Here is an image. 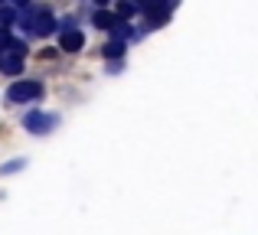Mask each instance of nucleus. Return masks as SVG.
Masks as SVG:
<instances>
[{
	"label": "nucleus",
	"mask_w": 258,
	"mask_h": 235,
	"mask_svg": "<svg viewBox=\"0 0 258 235\" xmlns=\"http://www.w3.org/2000/svg\"><path fill=\"white\" fill-rule=\"evenodd\" d=\"M0 65H4V56H0Z\"/></svg>",
	"instance_id": "dca6fc26"
},
{
	"label": "nucleus",
	"mask_w": 258,
	"mask_h": 235,
	"mask_svg": "<svg viewBox=\"0 0 258 235\" xmlns=\"http://www.w3.org/2000/svg\"><path fill=\"white\" fill-rule=\"evenodd\" d=\"M170 10H173V7L167 4V0H154V4L144 10V17H147V26H164L167 20H170Z\"/></svg>",
	"instance_id": "39448f33"
},
{
	"label": "nucleus",
	"mask_w": 258,
	"mask_h": 235,
	"mask_svg": "<svg viewBox=\"0 0 258 235\" xmlns=\"http://www.w3.org/2000/svg\"><path fill=\"white\" fill-rule=\"evenodd\" d=\"M20 167H23V160H13V164L0 167V173H13V170H20Z\"/></svg>",
	"instance_id": "f8f14e48"
},
{
	"label": "nucleus",
	"mask_w": 258,
	"mask_h": 235,
	"mask_svg": "<svg viewBox=\"0 0 258 235\" xmlns=\"http://www.w3.org/2000/svg\"><path fill=\"white\" fill-rule=\"evenodd\" d=\"M0 4H4V0H0Z\"/></svg>",
	"instance_id": "a211bd4d"
},
{
	"label": "nucleus",
	"mask_w": 258,
	"mask_h": 235,
	"mask_svg": "<svg viewBox=\"0 0 258 235\" xmlns=\"http://www.w3.org/2000/svg\"><path fill=\"white\" fill-rule=\"evenodd\" d=\"M59 46H62V52H82L85 36H82L79 30H62V36H59Z\"/></svg>",
	"instance_id": "423d86ee"
},
{
	"label": "nucleus",
	"mask_w": 258,
	"mask_h": 235,
	"mask_svg": "<svg viewBox=\"0 0 258 235\" xmlns=\"http://www.w3.org/2000/svg\"><path fill=\"white\" fill-rule=\"evenodd\" d=\"M13 4H17V7H26V4H30V0H13Z\"/></svg>",
	"instance_id": "4468645a"
},
{
	"label": "nucleus",
	"mask_w": 258,
	"mask_h": 235,
	"mask_svg": "<svg viewBox=\"0 0 258 235\" xmlns=\"http://www.w3.org/2000/svg\"><path fill=\"white\" fill-rule=\"evenodd\" d=\"M39 95H43V85H39V82H30V79L13 82L10 89H7V98H10V102H36Z\"/></svg>",
	"instance_id": "f03ea898"
},
{
	"label": "nucleus",
	"mask_w": 258,
	"mask_h": 235,
	"mask_svg": "<svg viewBox=\"0 0 258 235\" xmlns=\"http://www.w3.org/2000/svg\"><path fill=\"white\" fill-rule=\"evenodd\" d=\"M13 20H17V13H13L10 7H0V23H4V26H10Z\"/></svg>",
	"instance_id": "9b49d317"
},
{
	"label": "nucleus",
	"mask_w": 258,
	"mask_h": 235,
	"mask_svg": "<svg viewBox=\"0 0 258 235\" xmlns=\"http://www.w3.org/2000/svg\"><path fill=\"white\" fill-rule=\"evenodd\" d=\"M101 52H105V59H121V56H124V43H121V39H114V43H108Z\"/></svg>",
	"instance_id": "1a4fd4ad"
},
{
	"label": "nucleus",
	"mask_w": 258,
	"mask_h": 235,
	"mask_svg": "<svg viewBox=\"0 0 258 235\" xmlns=\"http://www.w3.org/2000/svg\"><path fill=\"white\" fill-rule=\"evenodd\" d=\"M167 4H170V7H176V4H180V0H167Z\"/></svg>",
	"instance_id": "2eb2a0df"
},
{
	"label": "nucleus",
	"mask_w": 258,
	"mask_h": 235,
	"mask_svg": "<svg viewBox=\"0 0 258 235\" xmlns=\"http://www.w3.org/2000/svg\"><path fill=\"white\" fill-rule=\"evenodd\" d=\"M138 10H141V7L134 4V0H118V10H114V13H118L121 20H131V17H134Z\"/></svg>",
	"instance_id": "6e6552de"
},
{
	"label": "nucleus",
	"mask_w": 258,
	"mask_h": 235,
	"mask_svg": "<svg viewBox=\"0 0 258 235\" xmlns=\"http://www.w3.org/2000/svg\"><path fill=\"white\" fill-rule=\"evenodd\" d=\"M23 56H26V46L23 43H13L10 49L4 52V65H0L4 75H20V72H23Z\"/></svg>",
	"instance_id": "7ed1b4c3"
},
{
	"label": "nucleus",
	"mask_w": 258,
	"mask_h": 235,
	"mask_svg": "<svg viewBox=\"0 0 258 235\" xmlns=\"http://www.w3.org/2000/svg\"><path fill=\"white\" fill-rule=\"evenodd\" d=\"M98 4H105V0H98Z\"/></svg>",
	"instance_id": "f3484780"
},
{
	"label": "nucleus",
	"mask_w": 258,
	"mask_h": 235,
	"mask_svg": "<svg viewBox=\"0 0 258 235\" xmlns=\"http://www.w3.org/2000/svg\"><path fill=\"white\" fill-rule=\"evenodd\" d=\"M23 124H26V131H33V134H46V131H52V127H56V115L30 111V115L23 118Z\"/></svg>",
	"instance_id": "20e7f679"
},
{
	"label": "nucleus",
	"mask_w": 258,
	"mask_h": 235,
	"mask_svg": "<svg viewBox=\"0 0 258 235\" xmlns=\"http://www.w3.org/2000/svg\"><path fill=\"white\" fill-rule=\"evenodd\" d=\"M13 43H17V39H13V36H10V30L4 26V30H0V52H4V49H10Z\"/></svg>",
	"instance_id": "9d476101"
},
{
	"label": "nucleus",
	"mask_w": 258,
	"mask_h": 235,
	"mask_svg": "<svg viewBox=\"0 0 258 235\" xmlns=\"http://www.w3.org/2000/svg\"><path fill=\"white\" fill-rule=\"evenodd\" d=\"M92 23L98 26V30H108V33H114L124 20L118 17V13H108V10H95V17H92Z\"/></svg>",
	"instance_id": "0eeeda50"
},
{
	"label": "nucleus",
	"mask_w": 258,
	"mask_h": 235,
	"mask_svg": "<svg viewBox=\"0 0 258 235\" xmlns=\"http://www.w3.org/2000/svg\"><path fill=\"white\" fill-rule=\"evenodd\" d=\"M134 4H138V7H141V10H147V7H151V4H154V0H134Z\"/></svg>",
	"instance_id": "ddd939ff"
},
{
	"label": "nucleus",
	"mask_w": 258,
	"mask_h": 235,
	"mask_svg": "<svg viewBox=\"0 0 258 235\" xmlns=\"http://www.w3.org/2000/svg\"><path fill=\"white\" fill-rule=\"evenodd\" d=\"M52 26H56V20L49 10H33L23 17V33H30V36H49Z\"/></svg>",
	"instance_id": "f257e3e1"
}]
</instances>
